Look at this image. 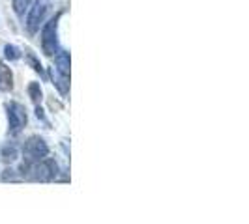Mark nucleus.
<instances>
[{
    "instance_id": "obj_1",
    "label": "nucleus",
    "mask_w": 249,
    "mask_h": 224,
    "mask_svg": "<svg viewBox=\"0 0 249 224\" xmlns=\"http://www.w3.org/2000/svg\"><path fill=\"white\" fill-rule=\"evenodd\" d=\"M21 153H23V161L26 164H36L41 159H45L49 155V144L45 142V138L39 137V135H32L25 140L23 148H21Z\"/></svg>"
},
{
    "instance_id": "obj_2",
    "label": "nucleus",
    "mask_w": 249,
    "mask_h": 224,
    "mask_svg": "<svg viewBox=\"0 0 249 224\" xmlns=\"http://www.w3.org/2000/svg\"><path fill=\"white\" fill-rule=\"evenodd\" d=\"M6 116H8V133L12 137H17L28 124V114H26L25 105H21L17 101H10L6 105Z\"/></svg>"
},
{
    "instance_id": "obj_3",
    "label": "nucleus",
    "mask_w": 249,
    "mask_h": 224,
    "mask_svg": "<svg viewBox=\"0 0 249 224\" xmlns=\"http://www.w3.org/2000/svg\"><path fill=\"white\" fill-rule=\"evenodd\" d=\"M28 176H30L32 181H41V183L54 181L56 176H58V162L51 159V157H45V159H41L39 162L30 166Z\"/></svg>"
},
{
    "instance_id": "obj_4",
    "label": "nucleus",
    "mask_w": 249,
    "mask_h": 224,
    "mask_svg": "<svg viewBox=\"0 0 249 224\" xmlns=\"http://www.w3.org/2000/svg\"><path fill=\"white\" fill-rule=\"evenodd\" d=\"M58 19L60 15L53 17L49 23H45L41 28V49L47 56H54L58 52Z\"/></svg>"
},
{
    "instance_id": "obj_5",
    "label": "nucleus",
    "mask_w": 249,
    "mask_h": 224,
    "mask_svg": "<svg viewBox=\"0 0 249 224\" xmlns=\"http://www.w3.org/2000/svg\"><path fill=\"white\" fill-rule=\"evenodd\" d=\"M28 17H26V30L30 34H36L39 30V26L43 25L45 15H47V2L45 0H36L30 8H28Z\"/></svg>"
},
{
    "instance_id": "obj_6",
    "label": "nucleus",
    "mask_w": 249,
    "mask_h": 224,
    "mask_svg": "<svg viewBox=\"0 0 249 224\" xmlns=\"http://www.w3.org/2000/svg\"><path fill=\"white\" fill-rule=\"evenodd\" d=\"M54 64H56V67H54L56 73L70 79V65H71L70 52H68V50H58V52L54 54Z\"/></svg>"
},
{
    "instance_id": "obj_7",
    "label": "nucleus",
    "mask_w": 249,
    "mask_h": 224,
    "mask_svg": "<svg viewBox=\"0 0 249 224\" xmlns=\"http://www.w3.org/2000/svg\"><path fill=\"white\" fill-rule=\"evenodd\" d=\"M0 159L6 162V164H13V162L19 159V148L15 142H6L2 148H0Z\"/></svg>"
},
{
    "instance_id": "obj_8",
    "label": "nucleus",
    "mask_w": 249,
    "mask_h": 224,
    "mask_svg": "<svg viewBox=\"0 0 249 224\" xmlns=\"http://www.w3.org/2000/svg\"><path fill=\"white\" fill-rule=\"evenodd\" d=\"M13 88L12 69L6 67V64H0V92H10Z\"/></svg>"
},
{
    "instance_id": "obj_9",
    "label": "nucleus",
    "mask_w": 249,
    "mask_h": 224,
    "mask_svg": "<svg viewBox=\"0 0 249 224\" xmlns=\"http://www.w3.org/2000/svg\"><path fill=\"white\" fill-rule=\"evenodd\" d=\"M28 96H30V99L34 105H41V99H43V92H41V86H39V82H30L28 84Z\"/></svg>"
},
{
    "instance_id": "obj_10",
    "label": "nucleus",
    "mask_w": 249,
    "mask_h": 224,
    "mask_svg": "<svg viewBox=\"0 0 249 224\" xmlns=\"http://www.w3.org/2000/svg\"><path fill=\"white\" fill-rule=\"evenodd\" d=\"M32 6V0H13V12L19 19H25V13Z\"/></svg>"
},
{
    "instance_id": "obj_11",
    "label": "nucleus",
    "mask_w": 249,
    "mask_h": 224,
    "mask_svg": "<svg viewBox=\"0 0 249 224\" xmlns=\"http://www.w3.org/2000/svg\"><path fill=\"white\" fill-rule=\"evenodd\" d=\"M4 56L10 62H17L21 58V49L15 47V45H4Z\"/></svg>"
},
{
    "instance_id": "obj_12",
    "label": "nucleus",
    "mask_w": 249,
    "mask_h": 224,
    "mask_svg": "<svg viewBox=\"0 0 249 224\" xmlns=\"http://www.w3.org/2000/svg\"><path fill=\"white\" fill-rule=\"evenodd\" d=\"M0 177H2V181H15L17 179V170H13L12 166H8Z\"/></svg>"
},
{
    "instance_id": "obj_13",
    "label": "nucleus",
    "mask_w": 249,
    "mask_h": 224,
    "mask_svg": "<svg viewBox=\"0 0 249 224\" xmlns=\"http://www.w3.org/2000/svg\"><path fill=\"white\" fill-rule=\"evenodd\" d=\"M28 62L34 65V69H36L37 73H41V65H39V62H37L36 58H34V54H28Z\"/></svg>"
},
{
    "instance_id": "obj_14",
    "label": "nucleus",
    "mask_w": 249,
    "mask_h": 224,
    "mask_svg": "<svg viewBox=\"0 0 249 224\" xmlns=\"http://www.w3.org/2000/svg\"><path fill=\"white\" fill-rule=\"evenodd\" d=\"M45 2H47V0H45Z\"/></svg>"
}]
</instances>
